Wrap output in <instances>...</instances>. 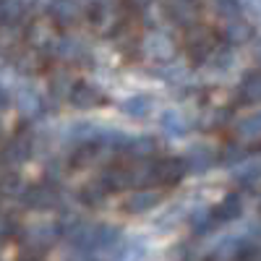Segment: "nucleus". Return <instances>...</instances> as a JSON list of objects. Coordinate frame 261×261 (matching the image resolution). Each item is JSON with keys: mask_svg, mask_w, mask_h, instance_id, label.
I'll return each mask as SVG.
<instances>
[{"mask_svg": "<svg viewBox=\"0 0 261 261\" xmlns=\"http://www.w3.org/2000/svg\"><path fill=\"white\" fill-rule=\"evenodd\" d=\"M63 232L68 235L71 246L81 256H97L99 251L118 248V243H120V230L115 225H102V222H79V220H73V225H65Z\"/></svg>", "mask_w": 261, "mask_h": 261, "instance_id": "nucleus-1", "label": "nucleus"}, {"mask_svg": "<svg viewBox=\"0 0 261 261\" xmlns=\"http://www.w3.org/2000/svg\"><path fill=\"white\" fill-rule=\"evenodd\" d=\"M63 235V227L60 222H37V225H29L21 235V243H24V253L27 256H42L47 253L55 241Z\"/></svg>", "mask_w": 261, "mask_h": 261, "instance_id": "nucleus-2", "label": "nucleus"}, {"mask_svg": "<svg viewBox=\"0 0 261 261\" xmlns=\"http://www.w3.org/2000/svg\"><path fill=\"white\" fill-rule=\"evenodd\" d=\"M214 47H217V34H214L212 27L191 24V27L186 29V50H188V55H191L193 60L204 63V60L212 55Z\"/></svg>", "mask_w": 261, "mask_h": 261, "instance_id": "nucleus-3", "label": "nucleus"}, {"mask_svg": "<svg viewBox=\"0 0 261 261\" xmlns=\"http://www.w3.org/2000/svg\"><path fill=\"white\" fill-rule=\"evenodd\" d=\"M27 42H29V47L32 50H39V53H55L58 47V29H55V21L53 18H37L29 24L27 29Z\"/></svg>", "mask_w": 261, "mask_h": 261, "instance_id": "nucleus-4", "label": "nucleus"}, {"mask_svg": "<svg viewBox=\"0 0 261 261\" xmlns=\"http://www.w3.org/2000/svg\"><path fill=\"white\" fill-rule=\"evenodd\" d=\"M89 21L99 34H115L123 27V11L113 6L110 0H102L89 8Z\"/></svg>", "mask_w": 261, "mask_h": 261, "instance_id": "nucleus-5", "label": "nucleus"}, {"mask_svg": "<svg viewBox=\"0 0 261 261\" xmlns=\"http://www.w3.org/2000/svg\"><path fill=\"white\" fill-rule=\"evenodd\" d=\"M186 160L180 157H165V160H154L151 162V183L157 186H175L183 180L186 175Z\"/></svg>", "mask_w": 261, "mask_h": 261, "instance_id": "nucleus-6", "label": "nucleus"}, {"mask_svg": "<svg viewBox=\"0 0 261 261\" xmlns=\"http://www.w3.org/2000/svg\"><path fill=\"white\" fill-rule=\"evenodd\" d=\"M21 201H24V206L32 209V212H47V209H55L60 204V193L53 183H37V186L27 188Z\"/></svg>", "mask_w": 261, "mask_h": 261, "instance_id": "nucleus-7", "label": "nucleus"}, {"mask_svg": "<svg viewBox=\"0 0 261 261\" xmlns=\"http://www.w3.org/2000/svg\"><path fill=\"white\" fill-rule=\"evenodd\" d=\"M47 16L55 21L58 29H68V27H76L84 18V6H81V0H50Z\"/></svg>", "mask_w": 261, "mask_h": 261, "instance_id": "nucleus-8", "label": "nucleus"}, {"mask_svg": "<svg viewBox=\"0 0 261 261\" xmlns=\"http://www.w3.org/2000/svg\"><path fill=\"white\" fill-rule=\"evenodd\" d=\"M141 53H144V58L154 60V63H170L172 58H175V45H172V39L167 34L151 32L141 42Z\"/></svg>", "mask_w": 261, "mask_h": 261, "instance_id": "nucleus-9", "label": "nucleus"}, {"mask_svg": "<svg viewBox=\"0 0 261 261\" xmlns=\"http://www.w3.org/2000/svg\"><path fill=\"white\" fill-rule=\"evenodd\" d=\"M68 99H71V105L76 107V110H97V107H102L107 102V97L97 89L94 84H89V81L73 84Z\"/></svg>", "mask_w": 261, "mask_h": 261, "instance_id": "nucleus-10", "label": "nucleus"}, {"mask_svg": "<svg viewBox=\"0 0 261 261\" xmlns=\"http://www.w3.org/2000/svg\"><path fill=\"white\" fill-rule=\"evenodd\" d=\"M29 157H32V136H29V134L13 136V139L3 146V151H0V162H3V165H11V167L24 165Z\"/></svg>", "mask_w": 261, "mask_h": 261, "instance_id": "nucleus-11", "label": "nucleus"}, {"mask_svg": "<svg viewBox=\"0 0 261 261\" xmlns=\"http://www.w3.org/2000/svg\"><path fill=\"white\" fill-rule=\"evenodd\" d=\"M162 201V193L160 191H151V188H139V191H134L125 199V204H123V209L128 212V214H144V212H151L157 204Z\"/></svg>", "mask_w": 261, "mask_h": 261, "instance_id": "nucleus-12", "label": "nucleus"}, {"mask_svg": "<svg viewBox=\"0 0 261 261\" xmlns=\"http://www.w3.org/2000/svg\"><path fill=\"white\" fill-rule=\"evenodd\" d=\"M99 180L110 188V193L136 186V183H134V170H130V165H113V167H107V170L102 172Z\"/></svg>", "mask_w": 261, "mask_h": 261, "instance_id": "nucleus-13", "label": "nucleus"}, {"mask_svg": "<svg viewBox=\"0 0 261 261\" xmlns=\"http://www.w3.org/2000/svg\"><path fill=\"white\" fill-rule=\"evenodd\" d=\"M251 37H253V27L248 24L246 18H241V16H235V18H227V27H225V32H222V39L227 42V45L232 47H238V45H246V42H251Z\"/></svg>", "mask_w": 261, "mask_h": 261, "instance_id": "nucleus-14", "label": "nucleus"}, {"mask_svg": "<svg viewBox=\"0 0 261 261\" xmlns=\"http://www.w3.org/2000/svg\"><path fill=\"white\" fill-rule=\"evenodd\" d=\"M165 11H167L170 21H175V24L183 27V29L196 24V6H193V0H167Z\"/></svg>", "mask_w": 261, "mask_h": 261, "instance_id": "nucleus-15", "label": "nucleus"}, {"mask_svg": "<svg viewBox=\"0 0 261 261\" xmlns=\"http://www.w3.org/2000/svg\"><path fill=\"white\" fill-rule=\"evenodd\" d=\"M16 105H18V113L27 115V118H34L42 113V94L34 89V86H21L16 92Z\"/></svg>", "mask_w": 261, "mask_h": 261, "instance_id": "nucleus-16", "label": "nucleus"}, {"mask_svg": "<svg viewBox=\"0 0 261 261\" xmlns=\"http://www.w3.org/2000/svg\"><path fill=\"white\" fill-rule=\"evenodd\" d=\"M212 212H214V222H235L243 214V201L238 193H227Z\"/></svg>", "mask_w": 261, "mask_h": 261, "instance_id": "nucleus-17", "label": "nucleus"}, {"mask_svg": "<svg viewBox=\"0 0 261 261\" xmlns=\"http://www.w3.org/2000/svg\"><path fill=\"white\" fill-rule=\"evenodd\" d=\"M238 99L241 105H256L261 102V71H248L238 86Z\"/></svg>", "mask_w": 261, "mask_h": 261, "instance_id": "nucleus-18", "label": "nucleus"}, {"mask_svg": "<svg viewBox=\"0 0 261 261\" xmlns=\"http://www.w3.org/2000/svg\"><path fill=\"white\" fill-rule=\"evenodd\" d=\"M160 128L165 130L167 136H183V134H188L191 123L183 118L180 110H165L160 115Z\"/></svg>", "mask_w": 261, "mask_h": 261, "instance_id": "nucleus-19", "label": "nucleus"}, {"mask_svg": "<svg viewBox=\"0 0 261 261\" xmlns=\"http://www.w3.org/2000/svg\"><path fill=\"white\" fill-rule=\"evenodd\" d=\"M151 107H154V99L149 94H136V97H128L120 102V110L130 118H146L151 113Z\"/></svg>", "mask_w": 261, "mask_h": 261, "instance_id": "nucleus-20", "label": "nucleus"}, {"mask_svg": "<svg viewBox=\"0 0 261 261\" xmlns=\"http://www.w3.org/2000/svg\"><path fill=\"white\" fill-rule=\"evenodd\" d=\"M212 165H214L212 149H206V146H193V149H188V154H186V167H188V170H193V172H206Z\"/></svg>", "mask_w": 261, "mask_h": 261, "instance_id": "nucleus-21", "label": "nucleus"}, {"mask_svg": "<svg viewBox=\"0 0 261 261\" xmlns=\"http://www.w3.org/2000/svg\"><path fill=\"white\" fill-rule=\"evenodd\" d=\"M235 175H238V180H241V186L256 188V183L261 180V160H251V162L243 160L241 165H238Z\"/></svg>", "mask_w": 261, "mask_h": 261, "instance_id": "nucleus-22", "label": "nucleus"}, {"mask_svg": "<svg viewBox=\"0 0 261 261\" xmlns=\"http://www.w3.org/2000/svg\"><path fill=\"white\" fill-rule=\"evenodd\" d=\"M24 193H27V183L21 175L8 172V175L0 178V196H6V199H24Z\"/></svg>", "mask_w": 261, "mask_h": 261, "instance_id": "nucleus-23", "label": "nucleus"}, {"mask_svg": "<svg viewBox=\"0 0 261 261\" xmlns=\"http://www.w3.org/2000/svg\"><path fill=\"white\" fill-rule=\"evenodd\" d=\"M55 55H60L63 60H79V58L86 55V47L76 37H60L58 47H55Z\"/></svg>", "mask_w": 261, "mask_h": 261, "instance_id": "nucleus-24", "label": "nucleus"}, {"mask_svg": "<svg viewBox=\"0 0 261 261\" xmlns=\"http://www.w3.org/2000/svg\"><path fill=\"white\" fill-rule=\"evenodd\" d=\"M107 193H110V188H107L102 180H94V183H86L84 191H81V201L86 206H102L105 199H107Z\"/></svg>", "mask_w": 261, "mask_h": 261, "instance_id": "nucleus-25", "label": "nucleus"}, {"mask_svg": "<svg viewBox=\"0 0 261 261\" xmlns=\"http://www.w3.org/2000/svg\"><path fill=\"white\" fill-rule=\"evenodd\" d=\"M27 11L24 0H0V24H18Z\"/></svg>", "mask_w": 261, "mask_h": 261, "instance_id": "nucleus-26", "label": "nucleus"}, {"mask_svg": "<svg viewBox=\"0 0 261 261\" xmlns=\"http://www.w3.org/2000/svg\"><path fill=\"white\" fill-rule=\"evenodd\" d=\"M125 151H128V154H134L136 160H139V157L144 160V157H151V154L157 151V141L151 139V136H134Z\"/></svg>", "mask_w": 261, "mask_h": 261, "instance_id": "nucleus-27", "label": "nucleus"}, {"mask_svg": "<svg viewBox=\"0 0 261 261\" xmlns=\"http://www.w3.org/2000/svg\"><path fill=\"white\" fill-rule=\"evenodd\" d=\"M18 29L16 24H0V53L6 55H16V47H18Z\"/></svg>", "mask_w": 261, "mask_h": 261, "instance_id": "nucleus-28", "label": "nucleus"}, {"mask_svg": "<svg viewBox=\"0 0 261 261\" xmlns=\"http://www.w3.org/2000/svg\"><path fill=\"white\" fill-rule=\"evenodd\" d=\"M212 71H227L230 65H232V53H230V45L225 42V47H214L212 55L204 60Z\"/></svg>", "mask_w": 261, "mask_h": 261, "instance_id": "nucleus-29", "label": "nucleus"}, {"mask_svg": "<svg viewBox=\"0 0 261 261\" xmlns=\"http://www.w3.org/2000/svg\"><path fill=\"white\" fill-rule=\"evenodd\" d=\"M42 55H45V53H39V50L27 53V55H16L18 71L21 73H37V71H42V68H45V58H42Z\"/></svg>", "mask_w": 261, "mask_h": 261, "instance_id": "nucleus-30", "label": "nucleus"}, {"mask_svg": "<svg viewBox=\"0 0 261 261\" xmlns=\"http://www.w3.org/2000/svg\"><path fill=\"white\" fill-rule=\"evenodd\" d=\"M241 246H243V238H225V241H220L214 246L212 258H238Z\"/></svg>", "mask_w": 261, "mask_h": 261, "instance_id": "nucleus-31", "label": "nucleus"}, {"mask_svg": "<svg viewBox=\"0 0 261 261\" xmlns=\"http://www.w3.org/2000/svg\"><path fill=\"white\" fill-rule=\"evenodd\" d=\"M212 225H214V212L212 209H196L193 214H191V230L196 232V235H204V232H209L212 230Z\"/></svg>", "mask_w": 261, "mask_h": 261, "instance_id": "nucleus-32", "label": "nucleus"}, {"mask_svg": "<svg viewBox=\"0 0 261 261\" xmlns=\"http://www.w3.org/2000/svg\"><path fill=\"white\" fill-rule=\"evenodd\" d=\"M235 130H238V136H243V139H258L261 136V113L241 120Z\"/></svg>", "mask_w": 261, "mask_h": 261, "instance_id": "nucleus-33", "label": "nucleus"}, {"mask_svg": "<svg viewBox=\"0 0 261 261\" xmlns=\"http://www.w3.org/2000/svg\"><path fill=\"white\" fill-rule=\"evenodd\" d=\"M246 160V149L243 146H235V144H227L220 154V165L230 167V165H241Z\"/></svg>", "mask_w": 261, "mask_h": 261, "instance_id": "nucleus-34", "label": "nucleus"}, {"mask_svg": "<svg viewBox=\"0 0 261 261\" xmlns=\"http://www.w3.org/2000/svg\"><path fill=\"white\" fill-rule=\"evenodd\" d=\"M71 89H73V86H71V81H68V76H65V73H55L50 79V92L55 97H68Z\"/></svg>", "mask_w": 261, "mask_h": 261, "instance_id": "nucleus-35", "label": "nucleus"}, {"mask_svg": "<svg viewBox=\"0 0 261 261\" xmlns=\"http://www.w3.org/2000/svg\"><path fill=\"white\" fill-rule=\"evenodd\" d=\"M146 251H144V246H141V241L139 238H134V241H128V243H118V256H123V258H141Z\"/></svg>", "mask_w": 261, "mask_h": 261, "instance_id": "nucleus-36", "label": "nucleus"}, {"mask_svg": "<svg viewBox=\"0 0 261 261\" xmlns=\"http://www.w3.org/2000/svg\"><path fill=\"white\" fill-rule=\"evenodd\" d=\"M16 232H18V222L11 214H0V241H8Z\"/></svg>", "mask_w": 261, "mask_h": 261, "instance_id": "nucleus-37", "label": "nucleus"}, {"mask_svg": "<svg viewBox=\"0 0 261 261\" xmlns=\"http://www.w3.org/2000/svg\"><path fill=\"white\" fill-rule=\"evenodd\" d=\"M217 11L225 18H235V16H241V3L238 0H217Z\"/></svg>", "mask_w": 261, "mask_h": 261, "instance_id": "nucleus-38", "label": "nucleus"}, {"mask_svg": "<svg viewBox=\"0 0 261 261\" xmlns=\"http://www.w3.org/2000/svg\"><path fill=\"white\" fill-rule=\"evenodd\" d=\"M227 115H230L227 110H217V113H209V115H206V120H209V123H204V128H220V125L225 123L222 118H227Z\"/></svg>", "mask_w": 261, "mask_h": 261, "instance_id": "nucleus-39", "label": "nucleus"}, {"mask_svg": "<svg viewBox=\"0 0 261 261\" xmlns=\"http://www.w3.org/2000/svg\"><path fill=\"white\" fill-rule=\"evenodd\" d=\"M8 105H11V97H8V92L3 89V86H0V110H6Z\"/></svg>", "mask_w": 261, "mask_h": 261, "instance_id": "nucleus-40", "label": "nucleus"}, {"mask_svg": "<svg viewBox=\"0 0 261 261\" xmlns=\"http://www.w3.org/2000/svg\"><path fill=\"white\" fill-rule=\"evenodd\" d=\"M151 3H154V0H128V6H134V8H146Z\"/></svg>", "mask_w": 261, "mask_h": 261, "instance_id": "nucleus-41", "label": "nucleus"}, {"mask_svg": "<svg viewBox=\"0 0 261 261\" xmlns=\"http://www.w3.org/2000/svg\"><path fill=\"white\" fill-rule=\"evenodd\" d=\"M246 6H248L251 11H256V13L261 16V0H246Z\"/></svg>", "mask_w": 261, "mask_h": 261, "instance_id": "nucleus-42", "label": "nucleus"}, {"mask_svg": "<svg viewBox=\"0 0 261 261\" xmlns=\"http://www.w3.org/2000/svg\"><path fill=\"white\" fill-rule=\"evenodd\" d=\"M89 3H92V6H94V3H102V0H89Z\"/></svg>", "mask_w": 261, "mask_h": 261, "instance_id": "nucleus-43", "label": "nucleus"}, {"mask_svg": "<svg viewBox=\"0 0 261 261\" xmlns=\"http://www.w3.org/2000/svg\"><path fill=\"white\" fill-rule=\"evenodd\" d=\"M0 136H3V123H0Z\"/></svg>", "mask_w": 261, "mask_h": 261, "instance_id": "nucleus-44", "label": "nucleus"}, {"mask_svg": "<svg viewBox=\"0 0 261 261\" xmlns=\"http://www.w3.org/2000/svg\"><path fill=\"white\" fill-rule=\"evenodd\" d=\"M0 243H3V241H0ZM0 251H3V246H0Z\"/></svg>", "mask_w": 261, "mask_h": 261, "instance_id": "nucleus-45", "label": "nucleus"}]
</instances>
